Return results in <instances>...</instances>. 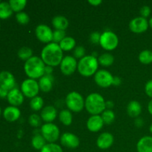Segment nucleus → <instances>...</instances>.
I'll return each instance as SVG.
<instances>
[{"label": "nucleus", "instance_id": "nucleus-1", "mask_svg": "<svg viewBox=\"0 0 152 152\" xmlns=\"http://www.w3.org/2000/svg\"><path fill=\"white\" fill-rule=\"evenodd\" d=\"M41 59L45 65L53 68L60 65L63 59V51L59 44L52 42L43 48L41 52Z\"/></svg>", "mask_w": 152, "mask_h": 152}, {"label": "nucleus", "instance_id": "nucleus-2", "mask_svg": "<svg viewBox=\"0 0 152 152\" xmlns=\"http://www.w3.org/2000/svg\"><path fill=\"white\" fill-rule=\"evenodd\" d=\"M45 64L39 56H32L25 62L24 70L30 79H40L45 75Z\"/></svg>", "mask_w": 152, "mask_h": 152}, {"label": "nucleus", "instance_id": "nucleus-3", "mask_svg": "<svg viewBox=\"0 0 152 152\" xmlns=\"http://www.w3.org/2000/svg\"><path fill=\"white\" fill-rule=\"evenodd\" d=\"M105 99L98 93H92L85 100V108L92 115H99L106 108Z\"/></svg>", "mask_w": 152, "mask_h": 152}, {"label": "nucleus", "instance_id": "nucleus-4", "mask_svg": "<svg viewBox=\"0 0 152 152\" xmlns=\"http://www.w3.org/2000/svg\"><path fill=\"white\" fill-rule=\"evenodd\" d=\"M98 65L99 62L97 58L93 55H88L80 59L77 65V70L83 77H91L96 73Z\"/></svg>", "mask_w": 152, "mask_h": 152}, {"label": "nucleus", "instance_id": "nucleus-5", "mask_svg": "<svg viewBox=\"0 0 152 152\" xmlns=\"http://www.w3.org/2000/svg\"><path fill=\"white\" fill-rule=\"evenodd\" d=\"M65 104L68 110L78 113L83 111L85 107V100L83 96L77 91L70 92L65 98Z\"/></svg>", "mask_w": 152, "mask_h": 152}, {"label": "nucleus", "instance_id": "nucleus-6", "mask_svg": "<svg viewBox=\"0 0 152 152\" xmlns=\"http://www.w3.org/2000/svg\"><path fill=\"white\" fill-rule=\"evenodd\" d=\"M41 134L49 143H54L59 137V129L53 123H45L41 127Z\"/></svg>", "mask_w": 152, "mask_h": 152}, {"label": "nucleus", "instance_id": "nucleus-7", "mask_svg": "<svg viewBox=\"0 0 152 152\" xmlns=\"http://www.w3.org/2000/svg\"><path fill=\"white\" fill-rule=\"evenodd\" d=\"M99 44L106 50H113L118 46V37L111 31H106L101 34Z\"/></svg>", "mask_w": 152, "mask_h": 152}, {"label": "nucleus", "instance_id": "nucleus-8", "mask_svg": "<svg viewBox=\"0 0 152 152\" xmlns=\"http://www.w3.org/2000/svg\"><path fill=\"white\" fill-rule=\"evenodd\" d=\"M39 90V83L36 81V80L33 79H27L24 80L21 85V91L24 96L31 99L38 95Z\"/></svg>", "mask_w": 152, "mask_h": 152}, {"label": "nucleus", "instance_id": "nucleus-9", "mask_svg": "<svg viewBox=\"0 0 152 152\" xmlns=\"http://www.w3.org/2000/svg\"><path fill=\"white\" fill-rule=\"evenodd\" d=\"M114 77L106 70H99L94 74V81L96 85L102 88H108L113 85Z\"/></svg>", "mask_w": 152, "mask_h": 152}, {"label": "nucleus", "instance_id": "nucleus-10", "mask_svg": "<svg viewBox=\"0 0 152 152\" xmlns=\"http://www.w3.org/2000/svg\"><path fill=\"white\" fill-rule=\"evenodd\" d=\"M60 70L64 75H71L77 69L78 63L76 58L72 56H66L63 57L60 63Z\"/></svg>", "mask_w": 152, "mask_h": 152}, {"label": "nucleus", "instance_id": "nucleus-11", "mask_svg": "<svg viewBox=\"0 0 152 152\" xmlns=\"http://www.w3.org/2000/svg\"><path fill=\"white\" fill-rule=\"evenodd\" d=\"M35 34L37 39L43 43H50L53 39V31L51 28L46 25H39L36 28Z\"/></svg>", "mask_w": 152, "mask_h": 152}, {"label": "nucleus", "instance_id": "nucleus-12", "mask_svg": "<svg viewBox=\"0 0 152 152\" xmlns=\"http://www.w3.org/2000/svg\"><path fill=\"white\" fill-rule=\"evenodd\" d=\"M148 22L146 19L138 16L134 18L129 22V29L135 34H141L148 30Z\"/></svg>", "mask_w": 152, "mask_h": 152}, {"label": "nucleus", "instance_id": "nucleus-13", "mask_svg": "<svg viewBox=\"0 0 152 152\" xmlns=\"http://www.w3.org/2000/svg\"><path fill=\"white\" fill-rule=\"evenodd\" d=\"M16 86V80L14 76L10 72L3 71L0 72V87L4 90L10 91L14 88Z\"/></svg>", "mask_w": 152, "mask_h": 152}, {"label": "nucleus", "instance_id": "nucleus-14", "mask_svg": "<svg viewBox=\"0 0 152 152\" xmlns=\"http://www.w3.org/2000/svg\"><path fill=\"white\" fill-rule=\"evenodd\" d=\"M60 142L63 146L68 148H76L80 145V139L72 133H64L60 137Z\"/></svg>", "mask_w": 152, "mask_h": 152}, {"label": "nucleus", "instance_id": "nucleus-15", "mask_svg": "<svg viewBox=\"0 0 152 152\" xmlns=\"http://www.w3.org/2000/svg\"><path fill=\"white\" fill-rule=\"evenodd\" d=\"M7 101L12 106L17 107L22 105L24 102V95L20 90L16 88L8 91L7 96Z\"/></svg>", "mask_w": 152, "mask_h": 152}, {"label": "nucleus", "instance_id": "nucleus-16", "mask_svg": "<svg viewBox=\"0 0 152 152\" xmlns=\"http://www.w3.org/2000/svg\"><path fill=\"white\" fill-rule=\"evenodd\" d=\"M114 143V137L111 133L103 132L98 137L96 145L100 149L105 150L109 148Z\"/></svg>", "mask_w": 152, "mask_h": 152}, {"label": "nucleus", "instance_id": "nucleus-17", "mask_svg": "<svg viewBox=\"0 0 152 152\" xmlns=\"http://www.w3.org/2000/svg\"><path fill=\"white\" fill-rule=\"evenodd\" d=\"M87 128L90 132H97L103 127L104 122L100 115H92L87 121Z\"/></svg>", "mask_w": 152, "mask_h": 152}, {"label": "nucleus", "instance_id": "nucleus-18", "mask_svg": "<svg viewBox=\"0 0 152 152\" xmlns=\"http://www.w3.org/2000/svg\"><path fill=\"white\" fill-rule=\"evenodd\" d=\"M57 116V111L53 105H48L44 107L41 111V118L46 123H52Z\"/></svg>", "mask_w": 152, "mask_h": 152}, {"label": "nucleus", "instance_id": "nucleus-19", "mask_svg": "<svg viewBox=\"0 0 152 152\" xmlns=\"http://www.w3.org/2000/svg\"><path fill=\"white\" fill-rule=\"evenodd\" d=\"M21 111L17 107L10 106L7 107L3 111V117L7 121L15 122L20 117Z\"/></svg>", "mask_w": 152, "mask_h": 152}, {"label": "nucleus", "instance_id": "nucleus-20", "mask_svg": "<svg viewBox=\"0 0 152 152\" xmlns=\"http://www.w3.org/2000/svg\"><path fill=\"white\" fill-rule=\"evenodd\" d=\"M137 152H152V137L144 136L137 144Z\"/></svg>", "mask_w": 152, "mask_h": 152}, {"label": "nucleus", "instance_id": "nucleus-21", "mask_svg": "<svg viewBox=\"0 0 152 152\" xmlns=\"http://www.w3.org/2000/svg\"><path fill=\"white\" fill-rule=\"evenodd\" d=\"M53 78L52 75H44L39 79V86L43 92H49L53 88Z\"/></svg>", "mask_w": 152, "mask_h": 152}, {"label": "nucleus", "instance_id": "nucleus-22", "mask_svg": "<svg viewBox=\"0 0 152 152\" xmlns=\"http://www.w3.org/2000/svg\"><path fill=\"white\" fill-rule=\"evenodd\" d=\"M127 112L130 117L136 118L142 112V105L138 101H131L127 106Z\"/></svg>", "mask_w": 152, "mask_h": 152}, {"label": "nucleus", "instance_id": "nucleus-23", "mask_svg": "<svg viewBox=\"0 0 152 152\" xmlns=\"http://www.w3.org/2000/svg\"><path fill=\"white\" fill-rule=\"evenodd\" d=\"M68 20L64 16H56L52 19V25L56 30L65 31L68 27Z\"/></svg>", "mask_w": 152, "mask_h": 152}, {"label": "nucleus", "instance_id": "nucleus-24", "mask_svg": "<svg viewBox=\"0 0 152 152\" xmlns=\"http://www.w3.org/2000/svg\"><path fill=\"white\" fill-rule=\"evenodd\" d=\"M59 45L62 50V51H69V50L76 48V40L73 37H65L59 43Z\"/></svg>", "mask_w": 152, "mask_h": 152}, {"label": "nucleus", "instance_id": "nucleus-25", "mask_svg": "<svg viewBox=\"0 0 152 152\" xmlns=\"http://www.w3.org/2000/svg\"><path fill=\"white\" fill-rule=\"evenodd\" d=\"M59 121L65 126H68L72 123L73 116L71 111L67 109L62 110L59 114Z\"/></svg>", "mask_w": 152, "mask_h": 152}, {"label": "nucleus", "instance_id": "nucleus-26", "mask_svg": "<svg viewBox=\"0 0 152 152\" xmlns=\"http://www.w3.org/2000/svg\"><path fill=\"white\" fill-rule=\"evenodd\" d=\"M98 62L102 66L109 67L110 65L114 63V57L112 54L109 53H104L101 54L98 57Z\"/></svg>", "mask_w": 152, "mask_h": 152}, {"label": "nucleus", "instance_id": "nucleus-27", "mask_svg": "<svg viewBox=\"0 0 152 152\" xmlns=\"http://www.w3.org/2000/svg\"><path fill=\"white\" fill-rule=\"evenodd\" d=\"M46 142L47 141L45 140L42 134H36L33 137L32 140H31V144L32 146L34 147L35 149L40 150L41 151L43 147L46 145Z\"/></svg>", "mask_w": 152, "mask_h": 152}, {"label": "nucleus", "instance_id": "nucleus-28", "mask_svg": "<svg viewBox=\"0 0 152 152\" xmlns=\"http://www.w3.org/2000/svg\"><path fill=\"white\" fill-rule=\"evenodd\" d=\"M13 12L8 2L0 3V19H7L13 14Z\"/></svg>", "mask_w": 152, "mask_h": 152}, {"label": "nucleus", "instance_id": "nucleus-29", "mask_svg": "<svg viewBox=\"0 0 152 152\" xmlns=\"http://www.w3.org/2000/svg\"><path fill=\"white\" fill-rule=\"evenodd\" d=\"M12 10L16 13L22 12V10L26 6V0H10L8 1Z\"/></svg>", "mask_w": 152, "mask_h": 152}, {"label": "nucleus", "instance_id": "nucleus-30", "mask_svg": "<svg viewBox=\"0 0 152 152\" xmlns=\"http://www.w3.org/2000/svg\"><path fill=\"white\" fill-rule=\"evenodd\" d=\"M43 105H44V101L41 96H37L35 97L32 98L30 102V106L33 111H40L42 108H43Z\"/></svg>", "mask_w": 152, "mask_h": 152}, {"label": "nucleus", "instance_id": "nucleus-31", "mask_svg": "<svg viewBox=\"0 0 152 152\" xmlns=\"http://www.w3.org/2000/svg\"><path fill=\"white\" fill-rule=\"evenodd\" d=\"M33 54V50H31V48L28 47H22L18 50L17 55L19 56V58L22 60L25 61L30 59V58L32 57Z\"/></svg>", "mask_w": 152, "mask_h": 152}, {"label": "nucleus", "instance_id": "nucleus-32", "mask_svg": "<svg viewBox=\"0 0 152 152\" xmlns=\"http://www.w3.org/2000/svg\"><path fill=\"white\" fill-rule=\"evenodd\" d=\"M139 61L144 65H148L152 62V51L144 50L139 54Z\"/></svg>", "mask_w": 152, "mask_h": 152}, {"label": "nucleus", "instance_id": "nucleus-33", "mask_svg": "<svg viewBox=\"0 0 152 152\" xmlns=\"http://www.w3.org/2000/svg\"><path fill=\"white\" fill-rule=\"evenodd\" d=\"M102 120L104 122V124L110 125L114 122V119H115V114H114V111L111 109H105L103 112L102 113Z\"/></svg>", "mask_w": 152, "mask_h": 152}, {"label": "nucleus", "instance_id": "nucleus-34", "mask_svg": "<svg viewBox=\"0 0 152 152\" xmlns=\"http://www.w3.org/2000/svg\"><path fill=\"white\" fill-rule=\"evenodd\" d=\"M40 152H63L60 145L56 143H47Z\"/></svg>", "mask_w": 152, "mask_h": 152}, {"label": "nucleus", "instance_id": "nucleus-35", "mask_svg": "<svg viewBox=\"0 0 152 152\" xmlns=\"http://www.w3.org/2000/svg\"><path fill=\"white\" fill-rule=\"evenodd\" d=\"M41 117L39 116L37 114H33L28 118V123L31 126L34 128L39 127L42 125V120Z\"/></svg>", "mask_w": 152, "mask_h": 152}, {"label": "nucleus", "instance_id": "nucleus-36", "mask_svg": "<svg viewBox=\"0 0 152 152\" xmlns=\"http://www.w3.org/2000/svg\"><path fill=\"white\" fill-rule=\"evenodd\" d=\"M65 31H59V30H55L53 31V42L59 44L62 39L65 37Z\"/></svg>", "mask_w": 152, "mask_h": 152}, {"label": "nucleus", "instance_id": "nucleus-37", "mask_svg": "<svg viewBox=\"0 0 152 152\" xmlns=\"http://www.w3.org/2000/svg\"><path fill=\"white\" fill-rule=\"evenodd\" d=\"M16 21L21 25H27L30 21V17L25 12H19L16 15Z\"/></svg>", "mask_w": 152, "mask_h": 152}, {"label": "nucleus", "instance_id": "nucleus-38", "mask_svg": "<svg viewBox=\"0 0 152 152\" xmlns=\"http://www.w3.org/2000/svg\"><path fill=\"white\" fill-rule=\"evenodd\" d=\"M85 53H86V50L83 46H77L74 49V58L76 59H82L85 56Z\"/></svg>", "mask_w": 152, "mask_h": 152}, {"label": "nucleus", "instance_id": "nucleus-39", "mask_svg": "<svg viewBox=\"0 0 152 152\" xmlns=\"http://www.w3.org/2000/svg\"><path fill=\"white\" fill-rule=\"evenodd\" d=\"M101 34L99 32H93L90 36V40L93 44H99Z\"/></svg>", "mask_w": 152, "mask_h": 152}, {"label": "nucleus", "instance_id": "nucleus-40", "mask_svg": "<svg viewBox=\"0 0 152 152\" xmlns=\"http://www.w3.org/2000/svg\"><path fill=\"white\" fill-rule=\"evenodd\" d=\"M140 15L142 17L146 19V18L148 17V16H150V14H151V8H150L148 6L145 5L140 9Z\"/></svg>", "mask_w": 152, "mask_h": 152}, {"label": "nucleus", "instance_id": "nucleus-41", "mask_svg": "<svg viewBox=\"0 0 152 152\" xmlns=\"http://www.w3.org/2000/svg\"><path fill=\"white\" fill-rule=\"evenodd\" d=\"M145 94L148 95V96H149L152 99V80H149L146 83L145 86Z\"/></svg>", "mask_w": 152, "mask_h": 152}, {"label": "nucleus", "instance_id": "nucleus-42", "mask_svg": "<svg viewBox=\"0 0 152 152\" xmlns=\"http://www.w3.org/2000/svg\"><path fill=\"white\" fill-rule=\"evenodd\" d=\"M53 68L51 66H48V65H45V75H51L53 73Z\"/></svg>", "mask_w": 152, "mask_h": 152}, {"label": "nucleus", "instance_id": "nucleus-43", "mask_svg": "<svg viewBox=\"0 0 152 152\" xmlns=\"http://www.w3.org/2000/svg\"><path fill=\"white\" fill-rule=\"evenodd\" d=\"M7 94H8V91H7L4 90V89H2L1 87H0V97L1 98L7 97Z\"/></svg>", "mask_w": 152, "mask_h": 152}, {"label": "nucleus", "instance_id": "nucleus-44", "mask_svg": "<svg viewBox=\"0 0 152 152\" xmlns=\"http://www.w3.org/2000/svg\"><path fill=\"white\" fill-rule=\"evenodd\" d=\"M120 84H121V79L119 77H114L113 85H114V86H120Z\"/></svg>", "mask_w": 152, "mask_h": 152}, {"label": "nucleus", "instance_id": "nucleus-45", "mask_svg": "<svg viewBox=\"0 0 152 152\" xmlns=\"http://www.w3.org/2000/svg\"><path fill=\"white\" fill-rule=\"evenodd\" d=\"M88 3L93 6H98L102 3V1L101 0H89Z\"/></svg>", "mask_w": 152, "mask_h": 152}, {"label": "nucleus", "instance_id": "nucleus-46", "mask_svg": "<svg viewBox=\"0 0 152 152\" xmlns=\"http://www.w3.org/2000/svg\"><path fill=\"white\" fill-rule=\"evenodd\" d=\"M143 120H142V118H137L135 120V124H136L137 126H139V127L143 126Z\"/></svg>", "mask_w": 152, "mask_h": 152}, {"label": "nucleus", "instance_id": "nucleus-47", "mask_svg": "<svg viewBox=\"0 0 152 152\" xmlns=\"http://www.w3.org/2000/svg\"><path fill=\"white\" fill-rule=\"evenodd\" d=\"M105 105H106V108H108V109H110V108H113V106H114V103H113L112 101L108 100L105 102Z\"/></svg>", "mask_w": 152, "mask_h": 152}, {"label": "nucleus", "instance_id": "nucleus-48", "mask_svg": "<svg viewBox=\"0 0 152 152\" xmlns=\"http://www.w3.org/2000/svg\"><path fill=\"white\" fill-rule=\"evenodd\" d=\"M148 111L149 112V114L152 115V99L149 101L148 104Z\"/></svg>", "mask_w": 152, "mask_h": 152}, {"label": "nucleus", "instance_id": "nucleus-49", "mask_svg": "<svg viewBox=\"0 0 152 152\" xmlns=\"http://www.w3.org/2000/svg\"><path fill=\"white\" fill-rule=\"evenodd\" d=\"M148 25H149V26L151 27L152 29V17L149 19V21H148Z\"/></svg>", "mask_w": 152, "mask_h": 152}, {"label": "nucleus", "instance_id": "nucleus-50", "mask_svg": "<svg viewBox=\"0 0 152 152\" xmlns=\"http://www.w3.org/2000/svg\"><path fill=\"white\" fill-rule=\"evenodd\" d=\"M149 131H150V132H151V133L152 134V123H151V126H150V127H149Z\"/></svg>", "mask_w": 152, "mask_h": 152}, {"label": "nucleus", "instance_id": "nucleus-51", "mask_svg": "<svg viewBox=\"0 0 152 152\" xmlns=\"http://www.w3.org/2000/svg\"><path fill=\"white\" fill-rule=\"evenodd\" d=\"M1 108H0V115H1Z\"/></svg>", "mask_w": 152, "mask_h": 152}, {"label": "nucleus", "instance_id": "nucleus-52", "mask_svg": "<svg viewBox=\"0 0 152 152\" xmlns=\"http://www.w3.org/2000/svg\"><path fill=\"white\" fill-rule=\"evenodd\" d=\"M0 27H1V25H0Z\"/></svg>", "mask_w": 152, "mask_h": 152}, {"label": "nucleus", "instance_id": "nucleus-53", "mask_svg": "<svg viewBox=\"0 0 152 152\" xmlns=\"http://www.w3.org/2000/svg\"><path fill=\"white\" fill-rule=\"evenodd\" d=\"M0 3H1V1H0Z\"/></svg>", "mask_w": 152, "mask_h": 152}]
</instances>
